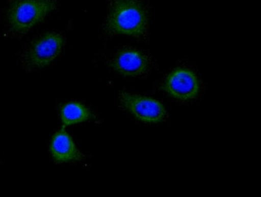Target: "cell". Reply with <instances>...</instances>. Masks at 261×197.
<instances>
[{
    "mask_svg": "<svg viewBox=\"0 0 261 197\" xmlns=\"http://www.w3.org/2000/svg\"><path fill=\"white\" fill-rule=\"evenodd\" d=\"M50 152L57 163L80 161L83 159L72 137L64 128L54 134L50 144Z\"/></svg>",
    "mask_w": 261,
    "mask_h": 197,
    "instance_id": "52a82bcc",
    "label": "cell"
},
{
    "mask_svg": "<svg viewBox=\"0 0 261 197\" xmlns=\"http://www.w3.org/2000/svg\"><path fill=\"white\" fill-rule=\"evenodd\" d=\"M149 27L150 14L144 0H109L103 23L106 35L143 39L149 33Z\"/></svg>",
    "mask_w": 261,
    "mask_h": 197,
    "instance_id": "6da1fadb",
    "label": "cell"
},
{
    "mask_svg": "<svg viewBox=\"0 0 261 197\" xmlns=\"http://www.w3.org/2000/svg\"><path fill=\"white\" fill-rule=\"evenodd\" d=\"M119 101L124 110L146 124H159L167 118L164 105L156 99L122 91Z\"/></svg>",
    "mask_w": 261,
    "mask_h": 197,
    "instance_id": "5b68a950",
    "label": "cell"
},
{
    "mask_svg": "<svg viewBox=\"0 0 261 197\" xmlns=\"http://www.w3.org/2000/svg\"><path fill=\"white\" fill-rule=\"evenodd\" d=\"M60 116L64 127L82 124L94 118L88 107L77 102L65 103L60 109Z\"/></svg>",
    "mask_w": 261,
    "mask_h": 197,
    "instance_id": "ba28073f",
    "label": "cell"
},
{
    "mask_svg": "<svg viewBox=\"0 0 261 197\" xmlns=\"http://www.w3.org/2000/svg\"><path fill=\"white\" fill-rule=\"evenodd\" d=\"M107 65L124 77L145 76L151 71L153 62L147 53L135 47H124L111 53Z\"/></svg>",
    "mask_w": 261,
    "mask_h": 197,
    "instance_id": "277c9868",
    "label": "cell"
},
{
    "mask_svg": "<svg viewBox=\"0 0 261 197\" xmlns=\"http://www.w3.org/2000/svg\"><path fill=\"white\" fill-rule=\"evenodd\" d=\"M65 45L63 33L54 31L40 35L20 53L21 65L29 71L44 68L61 55Z\"/></svg>",
    "mask_w": 261,
    "mask_h": 197,
    "instance_id": "3957f363",
    "label": "cell"
},
{
    "mask_svg": "<svg viewBox=\"0 0 261 197\" xmlns=\"http://www.w3.org/2000/svg\"><path fill=\"white\" fill-rule=\"evenodd\" d=\"M59 0H10L4 16L7 33L14 38L24 36L57 8Z\"/></svg>",
    "mask_w": 261,
    "mask_h": 197,
    "instance_id": "7a4b0ae2",
    "label": "cell"
},
{
    "mask_svg": "<svg viewBox=\"0 0 261 197\" xmlns=\"http://www.w3.org/2000/svg\"><path fill=\"white\" fill-rule=\"evenodd\" d=\"M201 86L200 79L195 72L189 68H177L165 78L162 89L173 98L188 102L199 96Z\"/></svg>",
    "mask_w": 261,
    "mask_h": 197,
    "instance_id": "8992f818",
    "label": "cell"
}]
</instances>
